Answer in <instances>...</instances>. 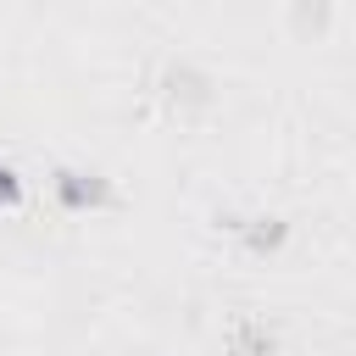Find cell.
I'll return each instance as SVG.
<instances>
[{"label": "cell", "instance_id": "3", "mask_svg": "<svg viewBox=\"0 0 356 356\" xmlns=\"http://www.w3.org/2000/svg\"><path fill=\"white\" fill-rule=\"evenodd\" d=\"M228 345H234V356H267V350H273V334H267L261 323H239V328L228 334Z\"/></svg>", "mask_w": 356, "mask_h": 356}, {"label": "cell", "instance_id": "1", "mask_svg": "<svg viewBox=\"0 0 356 356\" xmlns=\"http://www.w3.org/2000/svg\"><path fill=\"white\" fill-rule=\"evenodd\" d=\"M50 189H56V200L67 211H100V206H111V178H100L89 167H56Z\"/></svg>", "mask_w": 356, "mask_h": 356}, {"label": "cell", "instance_id": "4", "mask_svg": "<svg viewBox=\"0 0 356 356\" xmlns=\"http://www.w3.org/2000/svg\"><path fill=\"white\" fill-rule=\"evenodd\" d=\"M11 206H22V178L11 161H0V211H11Z\"/></svg>", "mask_w": 356, "mask_h": 356}, {"label": "cell", "instance_id": "2", "mask_svg": "<svg viewBox=\"0 0 356 356\" xmlns=\"http://www.w3.org/2000/svg\"><path fill=\"white\" fill-rule=\"evenodd\" d=\"M234 228H239V245L250 256H267V250H278L289 239V222L284 217H250V222H234Z\"/></svg>", "mask_w": 356, "mask_h": 356}]
</instances>
